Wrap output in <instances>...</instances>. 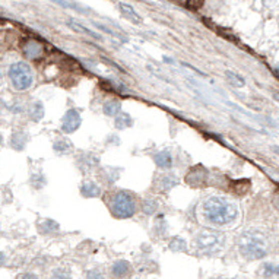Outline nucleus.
<instances>
[{
    "mask_svg": "<svg viewBox=\"0 0 279 279\" xmlns=\"http://www.w3.org/2000/svg\"><path fill=\"white\" fill-rule=\"evenodd\" d=\"M202 215L206 222L212 225L232 224L238 216V206L222 196H210L202 203Z\"/></svg>",
    "mask_w": 279,
    "mask_h": 279,
    "instance_id": "nucleus-1",
    "label": "nucleus"
},
{
    "mask_svg": "<svg viewBox=\"0 0 279 279\" xmlns=\"http://www.w3.org/2000/svg\"><path fill=\"white\" fill-rule=\"evenodd\" d=\"M237 245L240 254L248 260H260L263 257H266L267 253L263 237L259 232H253V231L243 232L238 237Z\"/></svg>",
    "mask_w": 279,
    "mask_h": 279,
    "instance_id": "nucleus-2",
    "label": "nucleus"
},
{
    "mask_svg": "<svg viewBox=\"0 0 279 279\" xmlns=\"http://www.w3.org/2000/svg\"><path fill=\"white\" fill-rule=\"evenodd\" d=\"M194 245L202 254H216L225 245V234L216 229H202L194 240Z\"/></svg>",
    "mask_w": 279,
    "mask_h": 279,
    "instance_id": "nucleus-3",
    "label": "nucleus"
},
{
    "mask_svg": "<svg viewBox=\"0 0 279 279\" xmlns=\"http://www.w3.org/2000/svg\"><path fill=\"white\" fill-rule=\"evenodd\" d=\"M8 76L12 87L17 91H27L34 84V73L28 63L25 62H15L9 66Z\"/></svg>",
    "mask_w": 279,
    "mask_h": 279,
    "instance_id": "nucleus-4",
    "label": "nucleus"
},
{
    "mask_svg": "<svg viewBox=\"0 0 279 279\" xmlns=\"http://www.w3.org/2000/svg\"><path fill=\"white\" fill-rule=\"evenodd\" d=\"M110 209H111V213H113L116 218H120V219L132 218V216L135 215V212H136V200H135V196L130 192H126V190H119V192H116L114 193V196H113Z\"/></svg>",
    "mask_w": 279,
    "mask_h": 279,
    "instance_id": "nucleus-5",
    "label": "nucleus"
},
{
    "mask_svg": "<svg viewBox=\"0 0 279 279\" xmlns=\"http://www.w3.org/2000/svg\"><path fill=\"white\" fill-rule=\"evenodd\" d=\"M209 171L203 165L192 167L186 177V183L192 187H205L208 184Z\"/></svg>",
    "mask_w": 279,
    "mask_h": 279,
    "instance_id": "nucleus-6",
    "label": "nucleus"
},
{
    "mask_svg": "<svg viewBox=\"0 0 279 279\" xmlns=\"http://www.w3.org/2000/svg\"><path fill=\"white\" fill-rule=\"evenodd\" d=\"M82 123V117H81V113L76 110V108H70L66 111V114L63 116L62 119V130L63 133L70 135V133H75L79 126Z\"/></svg>",
    "mask_w": 279,
    "mask_h": 279,
    "instance_id": "nucleus-7",
    "label": "nucleus"
},
{
    "mask_svg": "<svg viewBox=\"0 0 279 279\" xmlns=\"http://www.w3.org/2000/svg\"><path fill=\"white\" fill-rule=\"evenodd\" d=\"M100 165V158L98 155H95L94 152H84L81 154L78 159H76V167L84 173L88 174L92 170H95Z\"/></svg>",
    "mask_w": 279,
    "mask_h": 279,
    "instance_id": "nucleus-8",
    "label": "nucleus"
},
{
    "mask_svg": "<svg viewBox=\"0 0 279 279\" xmlns=\"http://www.w3.org/2000/svg\"><path fill=\"white\" fill-rule=\"evenodd\" d=\"M177 186H178V178H177V175L171 174V173L161 174L155 181V187H157L158 192L161 193L170 192L171 189H174Z\"/></svg>",
    "mask_w": 279,
    "mask_h": 279,
    "instance_id": "nucleus-9",
    "label": "nucleus"
},
{
    "mask_svg": "<svg viewBox=\"0 0 279 279\" xmlns=\"http://www.w3.org/2000/svg\"><path fill=\"white\" fill-rule=\"evenodd\" d=\"M120 177V168H114V167H103L98 170V178L103 184L107 186H113Z\"/></svg>",
    "mask_w": 279,
    "mask_h": 279,
    "instance_id": "nucleus-10",
    "label": "nucleus"
},
{
    "mask_svg": "<svg viewBox=\"0 0 279 279\" xmlns=\"http://www.w3.org/2000/svg\"><path fill=\"white\" fill-rule=\"evenodd\" d=\"M119 9H120L123 17L126 18L127 21H130L132 24H135V25H140V24H143L142 17H140L139 14H138V11H136L132 5L124 3V2H120V3H119Z\"/></svg>",
    "mask_w": 279,
    "mask_h": 279,
    "instance_id": "nucleus-11",
    "label": "nucleus"
},
{
    "mask_svg": "<svg viewBox=\"0 0 279 279\" xmlns=\"http://www.w3.org/2000/svg\"><path fill=\"white\" fill-rule=\"evenodd\" d=\"M22 52H24V56L27 57V59H40L41 56H43V46L38 43V41H35V40H28L25 44H24V47H22Z\"/></svg>",
    "mask_w": 279,
    "mask_h": 279,
    "instance_id": "nucleus-12",
    "label": "nucleus"
},
{
    "mask_svg": "<svg viewBox=\"0 0 279 279\" xmlns=\"http://www.w3.org/2000/svg\"><path fill=\"white\" fill-rule=\"evenodd\" d=\"M28 140H30L28 133L25 130L19 129V130H15L12 133V136L9 139V143H11V148H14L15 151H22V149H25Z\"/></svg>",
    "mask_w": 279,
    "mask_h": 279,
    "instance_id": "nucleus-13",
    "label": "nucleus"
},
{
    "mask_svg": "<svg viewBox=\"0 0 279 279\" xmlns=\"http://www.w3.org/2000/svg\"><path fill=\"white\" fill-rule=\"evenodd\" d=\"M75 146L68 138H56L53 143V151L57 155H69L73 152Z\"/></svg>",
    "mask_w": 279,
    "mask_h": 279,
    "instance_id": "nucleus-14",
    "label": "nucleus"
},
{
    "mask_svg": "<svg viewBox=\"0 0 279 279\" xmlns=\"http://www.w3.org/2000/svg\"><path fill=\"white\" fill-rule=\"evenodd\" d=\"M130 272H132V264L127 260H117L111 266V275L117 279L126 278L127 275H130Z\"/></svg>",
    "mask_w": 279,
    "mask_h": 279,
    "instance_id": "nucleus-15",
    "label": "nucleus"
},
{
    "mask_svg": "<svg viewBox=\"0 0 279 279\" xmlns=\"http://www.w3.org/2000/svg\"><path fill=\"white\" fill-rule=\"evenodd\" d=\"M37 228H38V231H40L43 235H52V234L59 232L60 225H59V222H56V221H53V219L44 218V219H38Z\"/></svg>",
    "mask_w": 279,
    "mask_h": 279,
    "instance_id": "nucleus-16",
    "label": "nucleus"
},
{
    "mask_svg": "<svg viewBox=\"0 0 279 279\" xmlns=\"http://www.w3.org/2000/svg\"><path fill=\"white\" fill-rule=\"evenodd\" d=\"M68 27H69L70 30H73L75 33H78V34L81 35H87V37H91V38H94V40H98V41H101L103 40V37L101 35H98L97 33H94L92 30H89L87 27H84V25H81V24H78L75 19H68Z\"/></svg>",
    "mask_w": 279,
    "mask_h": 279,
    "instance_id": "nucleus-17",
    "label": "nucleus"
},
{
    "mask_svg": "<svg viewBox=\"0 0 279 279\" xmlns=\"http://www.w3.org/2000/svg\"><path fill=\"white\" fill-rule=\"evenodd\" d=\"M154 161H155L158 168H161V170H168V168L173 167V155L168 151H159V152H157L154 155Z\"/></svg>",
    "mask_w": 279,
    "mask_h": 279,
    "instance_id": "nucleus-18",
    "label": "nucleus"
},
{
    "mask_svg": "<svg viewBox=\"0 0 279 279\" xmlns=\"http://www.w3.org/2000/svg\"><path fill=\"white\" fill-rule=\"evenodd\" d=\"M81 194L87 199L98 197L101 194V187L95 181H84L81 186Z\"/></svg>",
    "mask_w": 279,
    "mask_h": 279,
    "instance_id": "nucleus-19",
    "label": "nucleus"
},
{
    "mask_svg": "<svg viewBox=\"0 0 279 279\" xmlns=\"http://www.w3.org/2000/svg\"><path fill=\"white\" fill-rule=\"evenodd\" d=\"M103 111L108 117H117L122 113V103L116 98H110L103 104Z\"/></svg>",
    "mask_w": 279,
    "mask_h": 279,
    "instance_id": "nucleus-20",
    "label": "nucleus"
},
{
    "mask_svg": "<svg viewBox=\"0 0 279 279\" xmlns=\"http://www.w3.org/2000/svg\"><path fill=\"white\" fill-rule=\"evenodd\" d=\"M30 119L33 122L38 123L44 119V114H46V110H44V104L41 101H34L33 104L30 105Z\"/></svg>",
    "mask_w": 279,
    "mask_h": 279,
    "instance_id": "nucleus-21",
    "label": "nucleus"
},
{
    "mask_svg": "<svg viewBox=\"0 0 279 279\" xmlns=\"http://www.w3.org/2000/svg\"><path fill=\"white\" fill-rule=\"evenodd\" d=\"M114 126L119 129V130H123V129H129L133 126V119L129 113H120L117 117H114Z\"/></svg>",
    "mask_w": 279,
    "mask_h": 279,
    "instance_id": "nucleus-22",
    "label": "nucleus"
},
{
    "mask_svg": "<svg viewBox=\"0 0 279 279\" xmlns=\"http://www.w3.org/2000/svg\"><path fill=\"white\" fill-rule=\"evenodd\" d=\"M158 208H159V203H158L155 199H143L142 200V205H140V209H142V212L145 213V215H154L155 212L158 210Z\"/></svg>",
    "mask_w": 279,
    "mask_h": 279,
    "instance_id": "nucleus-23",
    "label": "nucleus"
},
{
    "mask_svg": "<svg viewBox=\"0 0 279 279\" xmlns=\"http://www.w3.org/2000/svg\"><path fill=\"white\" fill-rule=\"evenodd\" d=\"M229 187H231L232 192H235L238 196H241V194H244L248 190L250 181L248 180H234V181H231Z\"/></svg>",
    "mask_w": 279,
    "mask_h": 279,
    "instance_id": "nucleus-24",
    "label": "nucleus"
},
{
    "mask_svg": "<svg viewBox=\"0 0 279 279\" xmlns=\"http://www.w3.org/2000/svg\"><path fill=\"white\" fill-rule=\"evenodd\" d=\"M46 184H47V178H46V175L43 174L41 171H38V173H33V174H31V186L34 187L35 190L43 189Z\"/></svg>",
    "mask_w": 279,
    "mask_h": 279,
    "instance_id": "nucleus-25",
    "label": "nucleus"
},
{
    "mask_svg": "<svg viewBox=\"0 0 279 279\" xmlns=\"http://www.w3.org/2000/svg\"><path fill=\"white\" fill-rule=\"evenodd\" d=\"M225 75H227L228 81H229V84L232 85V87L235 88H241L244 87V79L240 76V75H237V73H234V72H231V70H227L225 72Z\"/></svg>",
    "mask_w": 279,
    "mask_h": 279,
    "instance_id": "nucleus-26",
    "label": "nucleus"
},
{
    "mask_svg": "<svg viewBox=\"0 0 279 279\" xmlns=\"http://www.w3.org/2000/svg\"><path fill=\"white\" fill-rule=\"evenodd\" d=\"M186 241L183 240V238H180V237H174L171 241H170V250H173V251H184V250H187V247H186Z\"/></svg>",
    "mask_w": 279,
    "mask_h": 279,
    "instance_id": "nucleus-27",
    "label": "nucleus"
},
{
    "mask_svg": "<svg viewBox=\"0 0 279 279\" xmlns=\"http://www.w3.org/2000/svg\"><path fill=\"white\" fill-rule=\"evenodd\" d=\"M53 2H54V3H59V5L63 6V8L76 9V11H79V12H82V14H88V12H89L87 8H84V6H81V5H76V3H69V2H65V0H53Z\"/></svg>",
    "mask_w": 279,
    "mask_h": 279,
    "instance_id": "nucleus-28",
    "label": "nucleus"
},
{
    "mask_svg": "<svg viewBox=\"0 0 279 279\" xmlns=\"http://www.w3.org/2000/svg\"><path fill=\"white\" fill-rule=\"evenodd\" d=\"M52 279H70V275L69 272L65 270V269H56L53 272Z\"/></svg>",
    "mask_w": 279,
    "mask_h": 279,
    "instance_id": "nucleus-29",
    "label": "nucleus"
},
{
    "mask_svg": "<svg viewBox=\"0 0 279 279\" xmlns=\"http://www.w3.org/2000/svg\"><path fill=\"white\" fill-rule=\"evenodd\" d=\"M85 279H104V275L98 269H91L87 272V278Z\"/></svg>",
    "mask_w": 279,
    "mask_h": 279,
    "instance_id": "nucleus-30",
    "label": "nucleus"
},
{
    "mask_svg": "<svg viewBox=\"0 0 279 279\" xmlns=\"http://www.w3.org/2000/svg\"><path fill=\"white\" fill-rule=\"evenodd\" d=\"M273 206H275V209L279 210V190H276L275 196H273Z\"/></svg>",
    "mask_w": 279,
    "mask_h": 279,
    "instance_id": "nucleus-31",
    "label": "nucleus"
},
{
    "mask_svg": "<svg viewBox=\"0 0 279 279\" xmlns=\"http://www.w3.org/2000/svg\"><path fill=\"white\" fill-rule=\"evenodd\" d=\"M18 279H38V276L34 275V273H24V275H21Z\"/></svg>",
    "mask_w": 279,
    "mask_h": 279,
    "instance_id": "nucleus-32",
    "label": "nucleus"
},
{
    "mask_svg": "<svg viewBox=\"0 0 279 279\" xmlns=\"http://www.w3.org/2000/svg\"><path fill=\"white\" fill-rule=\"evenodd\" d=\"M275 276H278L279 278V264L278 266H275Z\"/></svg>",
    "mask_w": 279,
    "mask_h": 279,
    "instance_id": "nucleus-33",
    "label": "nucleus"
},
{
    "mask_svg": "<svg viewBox=\"0 0 279 279\" xmlns=\"http://www.w3.org/2000/svg\"><path fill=\"white\" fill-rule=\"evenodd\" d=\"M273 151H275V154L279 155V146H273Z\"/></svg>",
    "mask_w": 279,
    "mask_h": 279,
    "instance_id": "nucleus-34",
    "label": "nucleus"
}]
</instances>
